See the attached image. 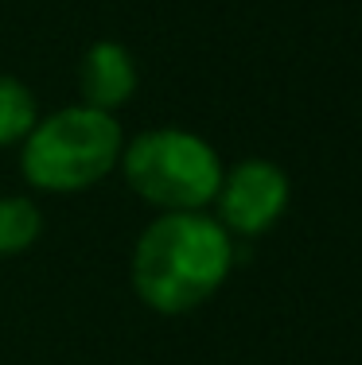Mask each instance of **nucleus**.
<instances>
[{"instance_id": "1", "label": "nucleus", "mask_w": 362, "mask_h": 365, "mask_svg": "<svg viewBox=\"0 0 362 365\" xmlns=\"http://www.w3.org/2000/svg\"><path fill=\"white\" fill-rule=\"evenodd\" d=\"M234 272V237L206 210L156 214L129 257V284L156 315H191Z\"/></svg>"}, {"instance_id": "2", "label": "nucleus", "mask_w": 362, "mask_h": 365, "mask_svg": "<svg viewBox=\"0 0 362 365\" xmlns=\"http://www.w3.org/2000/svg\"><path fill=\"white\" fill-rule=\"evenodd\" d=\"M125 128L114 113L63 106L31 125L20 140V175L43 195H82L117 171Z\"/></svg>"}, {"instance_id": "3", "label": "nucleus", "mask_w": 362, "mask_h": 365, "mask_svg": "<svg viewBox=\"0 0 362 365\" xmlns=\"http://www.w3.org/2000/svg\"><path fill=\"white\" fill-rule=\"evenodd\" d=\"M117 171L125 175V187L141 202L156 206L160 214L176 210H206L218 195L222 163L218 148L191 128H144L121 148Z\"/></svg>"}, {"instance_id": "4", "label": "nucleus", "mask_w": 362, "mask_h": 365, "mask_svg": "<svg viewBox=\"0 0 362 365\" xmlns=\"http://www.w3.org/2000/svg\"><path fill=\"white\" fill-rule=\"evenodd\" d=\"M292 198V179L281 163L249 155L222 171L218 195H214V218L230 237H261L284 218Z\"/></svg>"}, {"instance_id": "5", "label": "nucleus", "mask_w": 362, "mask_h": 365, "mask_svg": "<svg viewBox=\"0 0 362 365\" xmlns=\"http://www.w3.org/2000/svg\"><path fill=\"white\" fill-rule=\"evenodd\" d=\"M136 86H141V74H136V58L125 43L98 39L86 47L82 66H79L82 106L101 109V113H117L121 106L133 101Z\"/></svg>"}, {"instance_id": "6", "label": "nucleus", "mask_w": 362, "mask_h": 365, "mask_svg": "<svg viewBox=\"0 0 362 365\" xmlns=\"http://www.w3.org/2000/svg\"><path fill=\"white\" fill-rule=\"evenodd\" d=\"M43 233V210L31 195H0V260L28 253Z\"/></svg>"}, {"instance_id": "7", "label": "nucleus", "mask_w": 362, "mask_h": 365, "mask_svg": "<svg viewBox=\"0 0 362 365\" xmlns=\"http://www.w3.org/2000/svg\"><path fill=\"white\" fill-rule=\"evenodd\" d=\"M39 120V101L16 74H0V148L20 144Z\"/></svg>"}]
</instances>
